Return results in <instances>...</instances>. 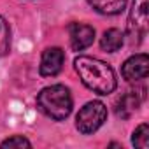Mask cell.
Returning <instances> with one entry per match:
<instances>
[{
	"label": "cell",
	"instance_id": "obj_11",
	"mask_svg": "<svg viewBox=\"0 0 149 149\" xmlns=\"http://www.w3.org/2000/svg\"><path fill=\"white\" fill-rule=\"evenodd\" d=\"M132 144L139 149H147L149 147V126L146 123H142L135 128L133 137H132Z\"/></svg>",
	"mask_w": 149,
	"mask_h": 149
},
{
	"label": "cell",
	"instance_id": "obj_10",
	"mask_svg": "<svg viewBox=\"0 0 149 149\" xmlns=\"http://www.w3.org/2000/svg\"><path fill=\"white\" fill-rule=\"evenodd\" d=\"M88 4L100 14H119L125 6H126V0H88Z\"/></svg>",
	"mask_w": 149,
	"mask_h": 149
},
{
	"label": "cell",
	"instance_id": "obj_2",
	"mask_svg": "<svg viewBox=\"0 0 149 149\" xmlns=\"http://www.w3.org/2000/svg\"><path fill=\"white\" fill-rule=\"evenodd\" d=\"M72 95L70 90L63 84H53L44 88L37 97V107L42 114L54 121L65 119L72 112Z\"/></svg>",
	"mask_w": 149,
	"mask_h": 149
},
{
	"label": "cell",
	"instance_id": "obj_5",
	"mask_svg": "<svg viewBox=\"0 0 149 149\" xmlns=\"http://www.w3.org/2000/svg\"><path fill=\"white\" fill-rule=\"evenodd\" d=\"M121 74L128 83H137L140 79H146L147 74H149V58H147V54L139 53V54L130 56L123 63Z\"/></svg>",
	"mask_w": 149,
	"mask_h": 149
},
{
	"label": "cell",
	"instance_id": "obj_1",
	"mask_svg": "<svg viewBox=\"0 0 149 149\" xmlns=\"http://www.w3.org/2000/svg\"><path fill=\"white\" fill-rule=\"evenodd\" d=\"M74 68L79 74L83 84L98 95H109L118 86L112 67L98 58L77 56L74 60Z\"/></svg>",
	"mask_w": 149,
	"mask_h": 149
},
{
	"label": "cell",
	"instance_id": "obj_9",
	"mask_svg": "<svg viewBox=\"0 0 149 149\" xmlns=\"http://www.w3.org/2000/svg\"><path fill=\"white\" fill-rule=\"evenodd\" d=\"M123 42H125V35H123V32L118 30V28H109V30H105L104 35H102V39H100V46H102V49L107 51V53H116V51L123 46Z\"/></svg>",
	"mask_w": 149,
	"mask_h": 149
},
{
	"label": "cell",
	"instance_id": "obj_4",
	"mask_svg": "<svg viewBox=\"0 0 149 149\" xmlns=\"http://www.w3.org/2000/svg\"><path fill=\"white\" fill-rule=\"evenodd\" d=\"M149 25V0H133L130 18H128V35L132 42L139 44L147 33Z\"/></svg>",
	"mask_w": 149,
	"mask_h": 149
},
{
	"label": "cell",
	"instance_id": "obj_8",
	"mask_svg": "<svg viewBox=\"0 0 149 149\" xmlns=\"http://www.w3.org/2000/svg\"><path fill=\"white\" fill-rule=\"evenodd\" d=\"M140 100H142V98H140L135 91H128V93H125V95L116 102V114H118L119 118H123V119L130 118V116L139 109Z\"/></svg>",
	"mask_w": 149,
	"mask_h": 149
},
{
	"label": "cell",
	"instance_id": "obj_3",
	"mask_svg": "<svg viewBox=\"0 0 149 149\" xmlns=\"http://www.w3.org/2000/svg\"><path fill=\"white\" fill-rule=\"evenodd\" d=\"M107 119V109L102 102L98 100H93V102H88L76 116V126L81 133L84 135H90V133H95Z\"/></svg>",
	"mask_w": 149,
	"mask_h": 149
},
{
	"label": "cell",
	"instance_id": "obj_12",
	"mask_svg": "<svg viewBox=\"0 0 149 149\" xmlns=\"http://www.w3.org/2000/svg\"><path fill=\"white\" fill-rule=\"evenodd\" d=\"M11 49V28L7 21L0 16V56H6Z\"/></svg>",
	"mask_w": 149,
	"mask_h": 149
},
{
	"label": "cell",
	"instance_id": "obj_13",
	"mask_svg": "<svg viewBox=\"0 0 149 149\" xmlns=\"http://www.w3.org/2000/svg\"><path fill=\"white\" fill-rule=\"evenodd\" d=\"M0 147H19V149H23V147H32V144L23 135H13L0 144Z\"/></svg>",
	"mask_w": 149,
	"mask_h": 149
},
{
	"label": "cell",
	"instance_id": "obj_6",
	"mask_svg": "<svg viewBox=\"0 0 149 149\" xmlns=\"http://www.w3.org/2000/svg\"><path fill=\"white\" fill-rule=\"evenodd\" d=\"M70 35V46L74 51H83L90 47L95 40V28L84 23H72L68 26Z\"/></svg>",
	"mask_w": 149,
	"mask_h": 149
},
{
	"label": "cell",
	"instance_id": "obj_7",
	"mask_svg": "<svg viewBox=\"0 0 149 149\" xmlns=\"http://www.w3.org/2000/svg\"><path fill=\"white\" fill-rule=\"evenodd\" d=\"M65 61V53L60 47H47L42 53L40 60V74L44 77H53L56 74H60L61 67Z\"/></svg>",
	"mask_w": 149,
	"mask_h": 149
}]
</instances>
